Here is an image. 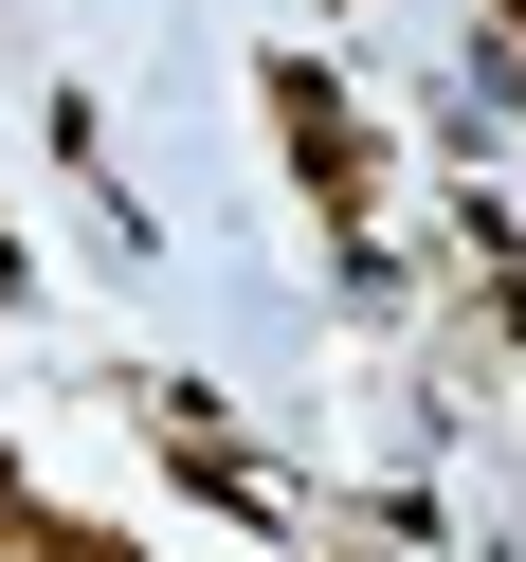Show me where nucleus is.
I'll use <instances>...</instances> for the list:
<instances>
[{"instance_id":"nucleus-1","label":"nucleus","mask_w":526,"mask_h":562,"mask_svg":"<svg viewBox=\"0 0 526 562\" xmlns=\"http://www.w3.org/2000/svg\"><path fill=\"white\" fill-rule=\"evenodd\" d=\"M55 562H127V544H55Z\"/></svg>"}]
</instances>
